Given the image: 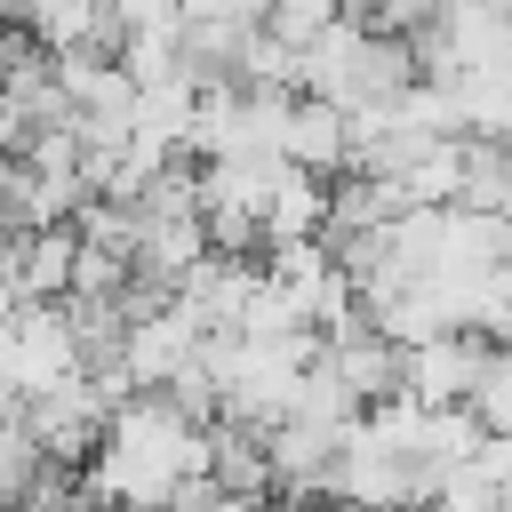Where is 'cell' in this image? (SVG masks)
I'll list each match as a JSON object with an SVG mask.
<instances>
[{"instance_id":"obj_8","label":"cell","mask_w":512,"mask_h":512,"mask_svg":"<svg viewBox=\"0 0 512 512\" xmlns=\"http://www.w3.org/2000/svg\"><path fill=\"white\" fill-rule=\"evenodd\" d=\"M280 160H296V168H320V176H344V168H352V112L304 88V96H296V112H288Z\"/></svg>"},{"instance_id":"obj_17","label":"cell","mask_w":512,"mask_h":512,"mask_svg":"<svg viewBox=\"0 0 512 512\" xmlns=\"http://www.w3.org/2000/svg\"><path fill=\"white\" fill-rule=\"evenodd\" d=\"M472 408L488 416V432H512V344H496V352H488V376H480Z\"/></svg>"},{"instance_id":"obj_2","label":"cell","mask_w":512,"mask_h":512,"mask_svg":"<svg viewBox=\"0 0 512 512\" xmlns=\"http://www.w3.org/2000/svg\"><path fill=\"white\" fill-rule=\"evenodd\" d=\"M24 424H32V440L48 448V464H88L96 448H104V424H112V392H104V376L96 368H80V376H64L56 392H40V400H24Z\"/></svg>"},{"instance_id":"obj_18","label":"cell","mask_w":512,"mask_h":512,"mask_svg":"<svg viewBox=\"0 0 512 512\" xmlns=\"http://www.w3.org/2000/svg\"><path fill=\"white\" fill-rule=\"evenodd\" d=\"M440 16H448V0H368V24L408 32V40H416V32H432Z\"/></svg>"},{"instance_id":"obj_7","label":"cell","mask_w":512,"mask_h":512,"mask_svg":"<svg viewBox=\"0 0 512 512\" xmlns=\"http://www.w3.org/2000/svg\"><path fill=\"white\" fill-rule=\"evenodd\" d=\"M72 264H80V224L0 232V272H8L24 296H72Z\"/></svg>"},{"instance_id":"obj_6","label":"cell","mask_w":512,"mask_h":512,"mask_svg":"<svg viewBox=\"0 0 512 512\" xmlns=\"http://www.w3.org/2000/svg\"><path fill=\"white\" fill-rule=\"evenodd\" d=\"M264 440H272V488H280L288 504L328 496V464H336V448H344V424L280 416V424H264Z\"/></svg>"},{"instance_id":"obj_12","label":"cell","mask_w":512,"mask_h":512,"mask_svg":"<svg viewBox=\"0 0 512 512\" xmlns=\"http://www.w3.org/2000/svg\"><path fill=\"white\" fill-rule=\"evenodd\" d=\"M464 168H472V136H432V144L400 168V184H408V200L448 208V200H464Z\"/></svg>"},{"instance_id":"obj_16","label":"cell","mask_w":512,"mask_h":512,"mask_svg":"<svg viewBox=\"0 0 512 512\" xmlns=\"http://www.w3.org/2000/svg\"><path fill=\"white\" fill-rule=\"evenodd\" d=\"M336 16H344V0H272V16H264V24H272L280 40H296V48H304V40H320Z\"/></svg>"},{"instance_id":"obj_15","label":"cell","mask_w":512,"mask_h":512,"mask_svg":"<svg viewBox=\"0 0 512 512\" xmlns=\"http://www.w3.org/2000/svg\"><path fill=\"white\" fill-rule=\"evenodd\" d=\"M432 496L448 504V512H504V480L480 464V456H464V464H448L440 480H432Z\"/></svg>"},{"instance_id":"obj_19","label":"cell","mask_w":512,"mask_h":512,"mask_svg":"<svg viewBox=\"0 0 512 512\" xmlns=\"http://www.w3.org/2000/svg\"><path fill=\"white\" fill-rule=\"evenodd\" d=\"M504 208H512V192H504Z\"/></svg>"},{"instance_id":"obj_11","label":"cell","mask_w":512,"mask_h":512,"mask_svg":"<svg viewBox=\"0 0 512 512\" xmlns=\"http://www.w3.org/2000/svg\"><path fill=\"white\" fill-rule=\"evenodd\" d=\"M200 88H208V72H192V64L144 80V88H136V128L184 152V144H192V120H200Z\"/></svg>"},{"instance_id":"obj_10","label":"cell","mask_w":512,"mask_h":512,"mask_svg":"<svg viewBox=\"0 0 512 512\" xmlns=\"http://www.w3.org/2000/svg\"><path fill=\"white\" fill-rule=\"evenodd\" d=\"M208 248H216V240H208V216H200V208H184V216H144V232H136V272H152V280L176 288Z\"/></svg>"},{"instance_id":"obj_9","label":"cell","mask_w":512,"mask_h":512,"mask_svg":"<svg viewBox=\"0 0 512 512\" xmlns=\"http://www.w3.org/2000/svg\"><path fill=\"white\" fill-rule=\"evenodd\" d=\"M408 208H416V200H408L400 176H384V168H344V176H336V200H328V240L376 232V224H392V216H408Z\"/></svg>"},{"instance_id":"obj_5","label":"cell","mask_w":512,"mask_h":512,"mask_svg":"<svg viewBox=\"0 0 512 512\" xmlns=\"http://www.w3.org/2000/svg\"><path fill=\"white\" fill-rule=\"evenodd\" d=\"M488 336L480 328H448V336H424V344H408V392L416 400H432V408H448V400H472L480 392V376H488Z\"/></svg>"},{"instance_id":"obj_4","label":"cell","mask_w":512,"mask_h":512,"mask_svg":"<svg viewBox=\"0 0 512 512\" xmlns=\"http://www.w3.org/2000/svg\"><path fill=\"white\" fill-rule=\"evenodd\" d=\"M8 336H16L24 400H40V392H56L64 376H80V368H88V352H80V328H72V304H64V296H24V312L8 320Z\"/></svg>"},{"instance_id":"obj_14","label":"cell","mask_w":512,"mask_h":512,"mask_svg":"<svg viewBox=\"0 0 512 512\" xmlns=\"http://www.w3.org/2000/svg\"><path fill=\"white\" fill-rule=\"evenodd\" d=\"M24 32L40 48H80V40H104V0H24L16 8Z\"/></svg>"},{"instance_id":"obj_1","label":"cell","mask_w":512,"mask_h":512,"mask_svg":"<svg viewBox=\"0 0 512 512\" xmlns=\"http://www.w3.org/2000/svg\"><path fill=\"white\" fill-rule=\"evenodd\" d=\"M216 472V440L200 416H184L168 392H128L104 424V448L88 456V496L120 512H168L176 480Z\"/></svg>"},{"instance_id":"obj_13","label":"cell","mask_w":512,"mask_h":512,"mask_svg":"<svg viewBox=\"0 0 512 512\" xmlns=\"http://www.w3.org/2000/svg\"><path fill=\"white\" fill-rule=\"evenodd\" d=\"M456 112H464V136H496V144H512V72H504V64H472V72H456Z\"/></svg>"},{"instance_id":"obj_3","label":"cell","mask_w":512,"mask_h":512,"mask_svg":"<svg viewBox=\"0 0 512 512\" xmlns=\"http://www.w3.org/2000/svg\"><path fill=\"white\" fill-rule=\"evenodd\" d=\"M216 328H208V312L200 304H184V296H168V304H144V312H128V344H120V368H128V384L136 392H160L200 344H208Z\"/></svg>"}]
</instances>
